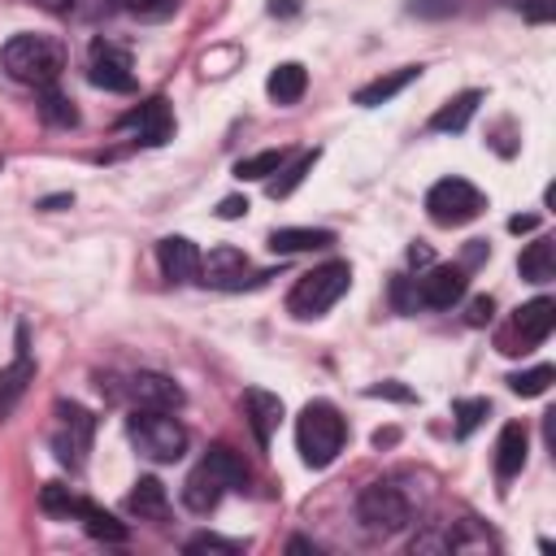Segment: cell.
I'll return each instance as SVG.
<instances>
[{
	"instance_id": "35",
	"label": "cell",
	"mask_w": 556,
	"mask_h": 556,
	"mask_svg": "<svg viewBox=\"0 0 556 556\" xmlns=\"http://www.w3.org/2000/svg\"><path fill=\"white\" fill-rule=\"evenodd\" d=\"M391 300H395V308L400 313H413L421 300H417V278H395L391 282Z\"/></svg>"
},
{
	"instance_id": "12",
	"label": "cell",
	"mask_w": 556,
	"mask_h": 556,
	"mask_svg": "<svg viewBox=\"0 0 556 556\" xmlns=\"http://www.w3.org/2000/svg\"><path fill=\"white\" fill-rule=\"evenodd\" d=\"M35 382V361L26 352V330H17V356L0 369V421L17 408V400L26 395V387Z\"/></svg>"
},
{
	"instance_id": "7",
	"label": "cell",
	"mask_w": 556,
	"mask_h": 556,
	"mask_svg": "<svg viewBox=\"0 0 556 556\" xmlns=\"http://www.w3.org/2000/svg\"><path fill=\"white\" fill-rule=\"evenodd\" d=\"M56 417H61V426H56V434H52V447H56V456L65 460V465H83V452L91 447V434H96V417L83 408V404H74V400H56Z\"/></svg>"
},
{
	"instance_id": "42",
	"label": "cell",
	"mask_w": 556,
	"mask_h": 556,
	"mask_svg": "<svg viewBox=\"0 0 556 556\" xmlns=\"http://www.w3.org/2000/svg\"><path fill=\"white\" fill-rule=\"evenodd\" d=\"M482 256H486V243H482V239H469V248H465V265H460V269H469V265H478Z\"/></svg>"
},
{
	"instance_id": "43",
	"label": "cell",
	"mask_w": 556,
	"mask_h": 556,
	"mask_svg": "<svg viewBox=\"0 0 556 556\" xmlns=\"http://www.w3.org/2000/svg\"><path fill=\"white\" fill-rule=\"evenodd\" d=\"M65 204H74L70 191H61V195H43V200H39V208H65Z\"/></svg>"
},
{
	"instance_id": "30",
	"label": "cell",
	"mask_w": 556,
	"mask_h": 556,
	"mask_svg": "<svg viewBox=\"0 0 556 556\" xmlns=\"http://www.w3.org/2000/svg\"><path fill=\"white\" fill-rule=\"evenodd\" d=\"M39 508H43V513H52V517H78L83 500H78L70 486H61V482H48V486L39 491Z\"/></svg>"
},
{
	"instance_id": "5",
	"label": "cell",
	"mask_w": 556,
	"mask_h": 556,
	"mask_svg": "<svg viewBox=\"0 0 556 556\" xmlns=\"http://www.w3.org/2000/svg\"><path fill=\"white\" fill-rule=\"evenodd\" d=\"M356 517L374 534H400L413 521V495L395 486V478H378L356 495Z\"/></svg>"
},
{
	"instance_id": "40",
	"label": "cell",
	"mask_w": 556,
	"mask_h": 556,
	"mask_svg": "<svg viewBox=\"0 0 556 556\" xmlns=\"http://www.w3.org/2000/svg\"><path fill=\"white\" fill-rule=\"evenodd\" d=\"M243 213H248V200H243V195H226V200L217 204V217H222V222H235V217H243Z\"/></svg>"
},
{
	"instance_id": "44",
	"label": "cell",
	"mask_w": 556,
	"mask_h": 556,
	"mask_svg": "<svg viewBox=\"0 0 556 556\" xmlns=\"http://www.w3.org/2000/svg\"><path fill=\"white\" fill-rule=\"evenodd\" d=\"M408 261H413V265H430L434 256H430V248H426V243H413V248H408Z\"/></svg>"
},
{
	"instance_id": "15",
	"label": "cell",
	"mask_w": 556,
	"mask_h": 556,
	"mask_svg": "<svg viewBox=\"0 0 556 556\" xmlns=\"http://www.w3.org/2000/svg\"><path fill=\"white\" fill-rule=\"evenodd\" d=\"M156 261H161V269H165V278L169 282H191L195 274H200V248L191 243V239H182V235H169V239H161L156 243Z\"/></svg>"
},
{
	"instance_id": "33",
	"label": "cell",
	"mask_w": 556,
	"mask_h": 556,
	"mask_svg": "<svg viewBox=\"0 0 556 556\" xmlns=\"http://www.w3.org/2000/svg\"><path fill=\"white\" fill-rule=\"evenodd\" d=\"M452 413H456V434L465 439V434H473V430L482 426V417L491 413V404H486V400H456Z\"/></svg>"
},
{
	"instance_id": "25",
	"label": "cell",
	"mask_w": 556,
	"mask_h": 556,
	"mask_svg": "<svg viewBox=\"0 0 556 556\" xmlns=\"http://www.w3.org/2000/svg\"><path fill=\"white\" fill-rule=\"evenodd\" d=\"M517 269L526 282H552L556 278V252H552V239H534L526 243V252L517 256Z\"/></svg>"
},
{
	"instance_id": "31",
	"label": "cell",
	"mask_w": 556,
	"mask_h": 556,
	"mask_svg": "<svg viewBox=\"0 0 556 556\" xmlns=\"http://www.w3.org/2000/svg\"><path fill=\"white\" fill-rule=\"evenodd\" d=\"M552 378H556V369H552V365H534V369L508 374V387H513L517 395H543V391L552 387Z\"/></svg>"
},
{
	"instance_id": "10",
	"label": "cell",
	"mask_w": 556,
	"mask_h": 556,
	"mask_svg": "<svg viewBox=\"0 0 556 556\" xmlns=\"http://www.w3.org/2000/svg\"><path fill=\"white\" fill-rule=\"evenodd\" d=\"M469 287V274L460 265H434L430 274L417 278V300L426 308H452Z\"/></svg>"
},
{
	"instance_id": "47",
	"label": "cell",
	"mask_w": 556,
	"mask_h": 556,
	"mask_svg": "<svg viewBox=\"0 0 556 556\" xmlns=\"http://www.w3.org/2000/svg\"><path fill=\"white\" fill-rule=\"evenodd\" d=\"M287 552H313V556H317V543H308V539H291Z\"/></svg>"
},
{
	"instance_id": "32",
	"label": "cell",
	"mask_w": 556,
	"mask_h": 556,
	"mask_svg": "<svg viewBox=\"0 0 556 556\" xmlns=\"http://www.w3.org/2000/svg\"><path fill=\"white\" fill-rule=\"evenodd\" d=\"M447 547H452V552H491L495 543H491V534H482L473 521H460L456 530H447Z\"/></svg>"
},
{
	"instance_id": "46",
	"label": "cell",
	"mask_w": 556,
	"mask_h": 556,
	"mask_svg": "<svg viewBox=\"0 0 556 556\" xmlns=\"http://www.w3.org/2000/svg\"><path fill=\"white\" fill-rule=\"evenodd\" d=\"M526 9H530V17H534V22H543V17L552 13V4H547V0H530Z\"/></svg>"
},
{
	"instance_id": "13",
	"label": "cell",
	"mask_w": 556,
	"mask_h": 556,
	"mask_svg": "<svg viewBox=\"0 0 556 556\" xmlns=\"http://www.w3.org/2000/svg\"><path fill=\"white\" fill-rule=\"evenodd\" d=\"M122 126L126 130H135L143 143H165L169 135H174V113H169V100H161V96H152V100H143L135 113H126L122 117Z\"/></svg>"
},
{
	"instance_id": "36",
	"label": "cell",
	"mask_w": 556,
	"mask_h": 556,
	"mask_svg": "<svg viewBox=\"0 0 556 556\" xmlns=\"http://www.w3.org/2000/svg\"><path fill=\"white\" fill-rule=\"evenodd\" d=\"M408 552L417 556V552H452V547H447V534H439V530H421V534H413Z\"/></svg>"
},
{
	"instance_id": "3",
	"label": "cell",
	"mask_w": 556,
	"mask_h": 556,
	"mask_svg": "<svg viewBox=\"0 0 556 556\" xmlns=\"http://www.w3.org/2000/svg\"><path fill=\"white\" fill-rule=\"evenodd\" d=\"M126 434L135 443L139 456L156 460V465H174L187 452V426L174 413H156V408H135L126 421Z\"/></svg>"
},
{
	"instance_id": "24",
	"label": "cell",
	"mask_w": 556,
	"mask_h": 556,
	"mask_svg": "<svg viewBox=\"0 0 556 556\" xmlns=\"http://www.w3.org/2000/svg\"><path fill=\"white\" fill-rule=\"evenodd\" d=\"M304 87H308V74H304V65H295V61H282V65L269 74V83H265V91H269L274 104H295V100L304 96Z\"/></svg>"
},
{
	"instance_id": "21",
	"label": "cell",
	"mask_w": 556,
	"mask_h": 556,
	"mask_svg": "<svg viewBox=\"0 0 556 556\" xmlns=\"http://www.w3.org/2000/svg\"><path fill=\"white\" fill-rule=\"evenodd\" d=\"M204 465L226 482V491H243V486H248V478H252L248 460H243L230 443H213V447L204 452Z\"/></svg>"
},
{
	"instance_id": "28",
	"label": "cell",
	"mask_w": 556,
	"mask_h": 556,
	"mask_svg": "<svg viewBox=\"0 0 556 556\" xmlns=\"http://www.w3.org/2000/svg\"><path fill=\"white\" fill-rule=\"evenodd\" d=\"M317 156H321V152L313 148V152H300L295 161H287V165L278 169V178L269 182V195H274V200H282V195H291V191H295V187H300V182L308 178V169L317 165Z\"/></svg>"
},
{
	"instance_id": "22",
	"label": "cell",
	"mask_w": 556,
	"mask_h": 556,
	"mask_svg": "<svg viewBox=\"0 0 556 556\" xmlns=\"http://www.w3.org/2000/svg\"><path fill=\"white\" fill-rule=\"evenodd\" d=\"M478 104H482L478 91H460V96H452V100L430 117V130H439V135H456V130H465L469 117L478 113Z\"/></svg>"
},
{
	"instance_id": "2",
	"label": "cell",
	"mask_w": 556,
	"mask_h": 556,
	"mask_svg": "<svg viewBox=\"0 0 556 556\" xmlns=\"http://www.w3.org/2000/svg\"><path fill=\"white\" fill-rule=\"evenodd\" d=\"M343 439H348V421L339 417V408L330 400H308L295 417V447H300V460L308 469H326L339 452H343Z\"/></svg>"
},
{
	"instance_id": "6",
	"label": "cell",
	"mask_w": 556,
	"mask_h": 556,
	"mask_svg": "<svg viewBox=\"0 0 556 556\" xmlns=\"http://www.w3.org/2000/svg\"><path fill=\"white\" fill-rule=\"evenodd\" d=\"M482 208H486L482 191H478L473 182H465V178H439V182L426 191V213H430L434 226H465V222H473Z\"/></svg>"
},
{
	"instance_id": "16",
	"label": "cell",
	"mask_w": 556,
	"mask_h": 556,
	"mask_svg": "<svg viewBox=\"0 0 556 556\" xmlns=\"http://www.w3.org/2000/svg\"><path fill=\"white\" fill-rule=\"evenodd\" d=\"M222 495H226V482H222L204 460H200V465L187 473V482H182V504H187L191 513H200V517L213 513V508L222 504Z\"/></svg>"
},
{
	"instance_id": "48",
	"label": "cell",
	"mask_w": 556,
	"mask_h": 556,
	"mask_svg": "<svg viewBox=\"0 0 556 556\" xmlns=\"http://www.w3.org/2000/svg\"><path fill=\"white\" fill-rule=\"evenodd\" d=\"M395 439H400L395 430H378V434H374V447H387V443H395Z\"/></svg>"
},
{
	"instance_id": "29",
	"label": "cell",
	"mask_w": 556,
	"mask_h": 556,
	"mask_svg": "<svg viewBox=\"0 0 556 556\" xmlns=\"http://www.w3.org/2000/svg\"><path fill=\"white\" fill-rule=\"evenodd\" d=\"M39 117L52 122V126H74V122H78V109H74V100L61 96L56 87H43V91H39Z\"/></svg>"
},
{
	"instance_id": "37",
	"label": "cell",
	"mask_w": 556,
	"mask_h": 556,
	"mask_svg": "<svg viewBox=\"0 0 556 556\" xmlns=\"http://www.w3.org/2000/svg\"><path fill=\"white\" fill-rule=\"evenodd\" d=\"M491 317H495V300H491V295H473V300H469L465 321H469V326H486Z\"/></svg>"
},
{
	"instance_id": "39",
	"label": "cell",
	"mask_w": 556,
	"mask_h": 556,
	"mask_svg": "<svg viewBox=\"0 0 556 556\" xmlns=\"http://www.w3.org/2000/svg\"><path fill=\"white\" fill-rule=\"evenodd\" d=\"M113 9H126V13H161L169 9V0H109Z\"/></svg>"
},
{
	"instance_id": "8",
	"label": "cell",
	"mask_w": 556,
	"mask_h": 556,
	"mask_svg": "<svg viewBox=\"0 0 556 556\" xmlns=\"http://www.w3.org/2000/svg\"><path fill=\"white\" fill-rule=\"evenodd\" d=\"M87 78L104 91H135V65H130V52L117 48V43H91V56H87Z\"/></svg>"
},
{
	"instance_id": "34",
	"label": "cell",
	"mask_w": 556,
	"mask_h": 556,
	"mask_svg": "<svg viewBox=\"0 0 556 556\" xmlns=\"http://www.w3.org/2000/svg\"><path fill=\"white\" fill-rule=\"evenodd\" d=\"M187 552L191 556H200V552H208V556H239V543L222 539V534H195V539H187Z\"/></svg>"
},
{
	"instance_id": "20",
	"label": "cell",
	"mask_w": 556,
	"mask_h": 556,
	"mask_svg": "<svg viewBox=\"0 0 556 556\" xmlns=\"http://www.w3.org/2000/svg\"><path fill=\"white\" fill-rule=\"evenodd\" d=\"M334 243V230H321V226H282L269 235V248L291 256V252H313V248H330Z\"/></svg>"
},
{
	"instance_id": "26",
	"label": "cell",
	"mask_w": 556,
	"mask_h": 556,
	"mask_svg": "<svg viewBox=\"0 0 556 556\" xmlns=\"http://www.w3.org/2000/svg\"><path fill=\"white\" fill-rule=\"evenodd\" d=\"M282 165H287V148H265V152H252V156L235 161V178H243V182H261V178L278 174Z\"/></svg>"
},
{
	"instance_id": "23",
	"label": "cell",
	"mask_w": 556,
	"mask_h": 556,
	"mask_svg": "<svg viewBox=\"0 0 556 556\" xmlns=\"http://www.w3.org/2000/svg\"><path fill=\"white\" fill-rule=\"evenodd\" d=\"M126 508H130L139 521H165V513H169L165 486H161L156 478H139L135 491H130V500H126Z\"/></svg>"
},
{
	"instance_id": "14",
	"label": "cell",
	"mask_w": 556,
	"mask_h": 556,
	"mask_svg": "<svg viewBox=\"0 0 556 556\" xmlns=\"http://www.w3.org/2000/svg\"><path fill=\"white\" fill-rule=\"evenodd\" d=\"M243 417H248V426H252V439H256L261 447H269V439H274V430H278V421H282V400H278L274 391L252 387V391H243Z\"/></svg>"
},
{
	"instance_id": "45",
	"label": "cell",
	"mask_w": 556,
	"mask_h": 556,
	"mask_svg": "<svg viewBox=\"0 0 556 556\" xmlns=\"http://www.w3.org/2000/svg\"><path fill=\"white\" fill-rule=\"evenodd\" d=\"M534 226H539V217H530V213H526V217H513V222H508V230H517V235H521V230H534Z\"/></svg>"
},
{
	"instance_id": "38",
	"label": "cell",
	"mask_w": 556,
	"mask_h": 556,
	"mask_svg": "<svg viewBox=\"0 0 556 556\" xmlns=\"http://www.w3.org/2000/svg\"><path fill=\"white\" fill-rule=\"evenodd\" d=\"M365 395H369V400H404V404L413 400V391H408V387H400V382H378V387H365Z\"/></svg>"
},
{
	"instance_id": "18",
	"label": "cell",
	"mask_w": 556,
	"mask_h": 556,
	"mask_svg": "<svg viewBox=\"0 0 556 556\" xmlns=\"http://www.w3.org/2000/svg\"><path fill=\"white\" fill-rule=\"evenodd\" d=\"M526 447H530L526 426H521V421H508V426L500 430V439H495V478H500V482H508V478L521 473Z\"/></svg>"
},
{
	"instance_id": "27",
	"label": "cell",
	"mask_w": 556,
	"mask_h": 556,
	"mask_svg": "<svg viewBox=\"0 0 556 556\" xmlns=\"http://www.w3.org/2000/svg\"><path fill=\"white\" fill-rule=\"evenodd\" d=\"M78 521H83V530H87L91 539L126 543V526H122L113 513H104V508H96V504H87V500H83V508H78Z\"/></svg>"
},
{
	"instance_id": "19",
	"label": "cell",
	"mask_w": 556,
	"mask_h": 556,
	"mask_svg": "<svg viewBox=\"0 0 556 556\" xmlns=\"http://www.w3.org/2000/svg\"><path fill=\"white\" fill-rule=\"evenodd\" d=\"M413 78H421V65H400V70H391V74H378L374 83L356 87V104H361V109H378V104H387L391 96H400Z\"/></svg>"
},
{
	"instance_id": "41",
	"label": "cell",
	"mask_w": 556,
	"mask_h": 556,
	"mask_svg": "<svg viewBox=\"0 0 556 556\" xmlns=\"http://www.w3.org/2000/svg\"><path fill=\"white\" fill-rule=\"evenodd\" d=\"M30 4L43 9V13H56V17H61V13H74V0H30Z\"/></svg>"
},
{
	"instance_id": "1",
	"label": "cell",
	"mask_w": 556,
	"mask_h": 556,
	"mask_svg": "<svg viewBox=\"0 0 556 556\" xmlns=\"http://www.w3.org/2000/svg\"><path fill=\"white\" fill-rule=\"evenodd\" d=\"M0 65H4V74H9L13 83L43 91V87H52V83L61 78L65 52H61V43H52L48 35H13V39L0 48Z\"/></svg>"
},
{
	"instance_id": "4",
	"label": "cell",
	"mask_w": 556,
	"mask_h": 556,
	"mask_svg": "<svg viewBox=\"0 0 556 556\" xmlns=\"http://www.w3.org/2000/svg\"><path fill=\"white\" fill-rule=\"evenodd\" d=\"M348 282H352V265L348 261H326V265H317V269H308L295 287H291V295H287V308L295 313V317H321L330 304H339V295L348 291Z\"/></svg>"
},
{
	"instance_id": "9",
	"label": "cell",
	"mask_w": 556,
	"mask_h": 556,
	"mask_svg": "<svg viewBox=\"0 0 556 556\" xmlns=\"http://www.w3.org/2000/svg\"><path fill=\"white\" fill-rule=\"evenodd\" d=\"M130 400L139 408H156V413H178L182 408V387L169 378V374H156V369H139L130 378Z\"/></svg>"
},
{
	"instance_id": "11",
	"label": "cell",
	"mask_w": 556,
	"mask_h": 556,
	"mask_svg": "<svg viewBox=\"0 0 556 556\" xmlns=\"http://www.w3.org/2000/svg\"><path fill=\"white\" fill-rule=\"evenodd\" d=\"M552 326H556V300H552V295H534V300L521 304L517 317H513V334H517V348H513V352H526V348L543 343V339L552 334Z\"/></svg>"
},
{
	"instance_id": "17",
	"label": "cell",
	"mask_w": 556,
	"mask_h": 556,
	"mask_svg": "<svg viewBox=\"0 0 556 556\" xmlns=\"http://www.w3.org/2000/svg\"><path fill=\"white\" fill-rule=\"evenodd\" d=\"M200 269L208 274L204 282H213V287H226V291H235V287H243L248 278V256L239 252V248H230V243H222V248H213L208 252V261H200Z\"/></svg>"
}]
</instances>
